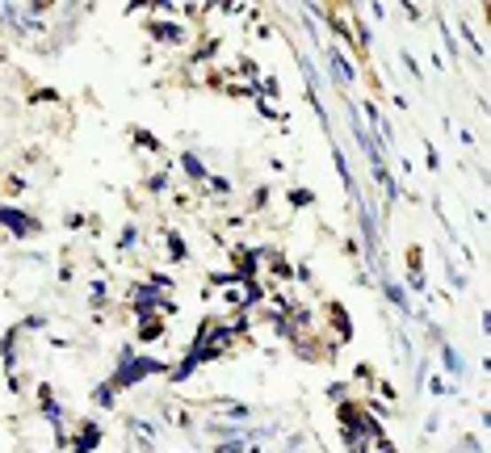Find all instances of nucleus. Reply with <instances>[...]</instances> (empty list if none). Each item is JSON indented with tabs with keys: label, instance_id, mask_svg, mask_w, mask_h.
Listing matches in <instances>:
<instances>
[{
	"label": "nucleus",
	"instance_id": "f257e3e1",
	"mask_svg": "<svg viewBox=\"0 0 491 453\" xmlns=\"http://www.w3.org/2000/svg\"><path fill=\"white\" fill-rule=\"evenodd\" d=\"M164 365H160L156 357H135V349H127L122 353V365H118V373L110 378L113 390H127V387H139L143 378H152V373H160Z\"/></svg>",
	"mask_w": 491,
	"mask_h": 453
},
{
	"label": "nucleus",
	"instance_id": "f03ea898",
	"mask_svg": "<svg viewBox=\"0 0 491 453\" xmlns=\"http://www.w3.org/2000/svg\"><path fill=\"white\" fill-rule=\"evenodd\" d=\"M0 226H9L17 240H26V235H34V231H38V223H34V219H26L21 211H13V206H0Z\"/></svg>",
	"mask_w": 491,
	"mask_h": 453
},
{
	"label": "nucleus",
	"instance_id": "7ed1b4c3",
	"mask_svg": "<svg viewBox=\"0 0 491 453\" xmlns=\"http://www.w3.org/2000/svg\"><path fill=\"white\" fill-rule=\"evenodd\" d=\"M328 64L336 67V76H340V84H349V81H353V67L345 64V59H340V50H332V47H328Z\"/></svg>",
	"mask_w": 491,
	"mask_h": 453
},
{
	"label": "nucleus",
	"instance_id": "20e7f679",
	"mask_svg": "<svg viewBox=\"0 0 491 453\" xmlns=\"http://www.w3.org/2000/svg\"><path fill=\"white\" fill-rule=\"evenodd\" d=\"M97 441H101V433H97L93 424H84V433L76 437V453H89V449L97 445Z\"/></svg>",
	"mask_w": 491,
	"mask_h": 453
},
{
	"label": "nucleus",
	"instance_id": "39448f33",
	"mask_svg": "<svg viewBox=\"0 0 491 453\" xmlns=\"http://www.w3.org/2000/svg\"><path fill=\"white\" fill-rule=\"evenodd\" d=\"M181 164H185V173H190L193 180H207V168H202V160H198V156H185Z\"/></svg>",
	"mask_w": 491,
	"mask_h": 453
},
{
	"label": "nucleus",
	"instance_id": "423d86ee",
	"mask_svg": "<svg viewBox=\"0 0 491 453\" xmlns=\"http://www.w3.org/2000/svg\"><path fill=\"white\" fill-rule=\"evenodd\" d=\"M160 332H164V324H160V319H152V315H147V319H143V327H139V336H143V340H156Z\"/></svg>",
	"mask_w": 491,
	"mask_h": 453
},
{
	"label": "nucleus",
	"instance_id": "0eeeda50",
	"mask_svg": "<svg viewBox=\"0 0 491 453\" xmlns=\"http://www.w3.org/2000/svg\"><path fill=\"white\" fill-rule=\"evenodd\" d=\"M4 365L9 370L17 365V332H9V340H4Z\"/></svg>",
	"mask_w": 491,
	"mask_h": 453
},
{
	"label": "nucleus",
	"instance_id": "6e6552de",
	"mask_svg": "<svg viewBox=\"0 0 491 453\" xmlns=\"http://www.w3.org/2000/svg\"><path fill=\"white\" fill-rule=\"evenodd\" d=\"M156 38H168V42H181V30H176V26H156Z\"/></svg>",
	"mask_w": 491,
	"mask_h": 453
},
{
	"label": "nucleus",
	"instance_id": "1a4fd4ad",
	"mask_svg": "<svg viewBox=\"0 0 491 453\" xmlns=\"http://www.w3.org/2000/svg\"><path fill=\"white\" fill-rule=\"evenodd\" d=\"M445 365H449V373H462V361H458L454 349H445Z\"/></svg>",
	"mask_w": 491,
	"mask_h": 453
},
{
	"label": "nucleus",
	"instance_id": "9d476101",
	"mask_svg": "<svg viewBox=\"0 0 491 453\" xmlns=\"http://www.w3.org/2000/svg\"><path fill=\"white\" fill-rule=\"evenodd\" d=\"M93 399H97L101 407H110V403H113V387H101V390L93 395Z\"/></svg>",
	"mask_w": 491,
	"mask_h": 453
},
{
	"label": "nucleus",
	"instance_id": "9b49d317",
	"mask_svg": "<svg viewBox=\"0 0 491 453\" xmlns=\"http://www.w3.org/2000/svg\"><path fill=\"white\" fill-rule=\"evenodd\" d=\"M168 248H173V257H176V260L185 257V243H181V235H168Z\"/></svg>",
	"mask_w": 491,
	"mask_h": 453
},
{
	"label": "nucleus",
	"instance_id": "f8f14e48",
	"mask_svg": "<svg viewBox=\"0 0 491 453\" xmlns=\"http://www.w3.org/2000/svg\"><path fill=\"white\" fill-rule=\"evenodd\" d=\"M135 240H139V235H135V226H127V231H122V240H118V243H122V248H130Z\"/></svg>",
	"mask_w": 491,
	"mask_h": 453
}]
</instances>
